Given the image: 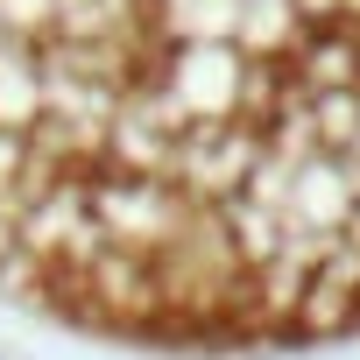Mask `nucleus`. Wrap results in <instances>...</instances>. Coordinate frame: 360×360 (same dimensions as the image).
<instances>
[{
	"instance_id": "obj_1",
	"label": "nucleus",
	"mask_w": 360,
	"mask_h": 360,
	"mask_svg": "<svg viewBox=\"0 0 360 360\" xmlns=\"http://www.w3.org/2000/svg\"><path fill=\"white\" fill-rule=\"evenodd\" d=\"M0 360H360V0H0Z\"/></svg>"
}]
</instances>
